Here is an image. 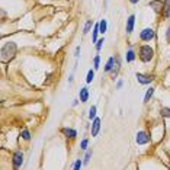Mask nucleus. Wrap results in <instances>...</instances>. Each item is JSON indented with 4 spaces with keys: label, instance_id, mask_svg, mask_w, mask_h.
<instances>
[{
    "label": "nucleus",
    "instance_id": "nucleus-1",
    "mask_svg": "<svg viewBox=\"0 0 170 170\" xmlns=\"http://www.w3.org/2000/svg\"><path fill=\"white\" fill-rule=\"evenodd\" d=\"M16 50H18V47H16L15 42H6L5 45L2 47V51H0L2 61L6 63V61H9L10 58H13L15 54H16Z\"/></svg>",
    "mask_w": 170,
    "mask_h": 170
},
{
    "label": "nucleus",
    "instance_id": "nucleus-2",
    "mask_svg": "<svg viewBox=\"0 0 170 170\" xmlns=\"http://www.w3.org/2000/svg\"><path fill=\"white\" fill-rule=\"evenodd\" d=\"M154 57V50L150 45H143L140 48V60L143 63H148Z\"/></svg>",
    "mask_w": 170,
    "mask_h": 170
},
{
    "label": "nucleus",
    "instance_id": "nucleus-3",
    "mask_svg": "<svg viewBox=\"0 0 170 170\" xmlns=\"http://www.w3.org/2000/svg\"><path fill=\"white\" fill-rule=\"evenodd\" d=\"M135 77H137L138 83H141V85H150L151 82L154 80L153 74H143V73H137Z\"/></svg>",
    "mask_w": 170,
    "mask_h": 170
},
{
    "label": "nucleus",
    "instance_id": "nucleus-4",
    "mask_svg": "<svg viewBox=\"0 0 170 170\" xmlns=\"http://www.w3.org/2000/svg\"><path fill=\"white\" fill-rule=\"evenodd\" d=\"M154 36H156V32L151 29V28H145V29H143L141 31V33H140V38H141V41H151V39H154Z\"/></svg>",
    "mask_w": 170,
    "mask_h": 170
},
{
    "label": "nucleus",
    "instance_id": "nucleus-5",
    "mask_svg": "<svg viewBox=\"0 0 170 170\" xmlns=\"http://www.w3.org/2000/svg\"><path fill=\"white\" fill-rule=\"evenodd\" d=\"M135 141L140 145H144V144L150 143V137H148V134L145 131H140V132H137V135H135Z\"/></svg>",
    "mask_w": 170,
    "mask_h": 170
},
{
    "label": "nucleus",
    "instance_id": "nucleus-6",
    "mask_svg": "<svg viewBox=\"0 0 170 170\" xmlns=\"http://www.w3.org/2000/svg\"><path fill=\"white\" fill-rule=\"evenodd\" d=\"M13 167L15 169H19L22 163H23V153L22 151H16L15 154H13Z\"/></svg>",
    "mask_w": 170,
    "mask_h": 170
},
{
    "label": "nucleus",
    "instance_id": "nucleus-7",
    "mask_svg": "<svg viewBox=\"0 0 170 170\" xmlns=\"http://www.w3.org/2000/svg\"><path fill=\"white\" fill-rule=\"evenodd\" d=\"M99 130H100V119L99 118H95L93 119V124H92V137H96Z\"/></svg>",
    "mask_w": 170,
    "mask_h": 170
},
{
    "label": "nucleus",
    "instance_id": "nucleus-8",
    "mask_svg": "<svg viewBox=\"0 0 170 170\" xmlns=\"http://www.w3.org/2000/svg\"><path fill=\"white\" fill-rule=\"evenodd\" d=\"M150 6L154 9L156 13H160L163 9V3H161V0H153V2H150Z\"/></svg>",
    "mask_w": 170,
    "mask_h": 170
},
{
    "label": "nucleus",
    "instance_id": "nucleus-9",
    "mask_svg": "<svg viewBox=\"0 0 170 170\" xmlns=\"http://www.w3.org/2000/svg\"><path fill=\"white\" fill-rule=\"evenodd\" d=\"M134 23H135V16L134 15H131L128 20H127V33H131L132 32V29H134Z\"/></svg>",
    "mask_w": 170,
    "mask_h": 170
},
{
    "label": "nucleus",
    "instance_id": "nucleus-10",
    "mask_svg": "<svg viewBox=\"0 0 170 170\" xmlns=\"http://www.w3.org/2000/svg\"><path fill=\"white\" fill-rule=\"evenodd\" d=\"M119 67H121V60H119V57H116V58H115V65H113V68H112V78H113V80H115V77L118 76Z\"/></svg>",
    "mask_w": 170,
    "mask_h": 170
},
{
    "label": "nucleus",
    "instance_id": "nucleus-11",
    "mask_svg": "<svg viewBox=\"0 0 170 170\" xmlns=\"http://www.w3.org/2000/svg\"><path fill=\"white\" fill-rule=\"evenodd\" d=\"M61 132H63L67 138H76L77 137V132H76L74 130H71V128H63Z\"/></svg>",
    "mask_w": 170,
    "mask_h": 170
},
{
    "label": "nucleus",
    "instance_id": "nucleus-12",
    "mask_svg": "<svg viewBox=\"0 0 170 170\" xmlns=\"http://www.w3.org/2000/svg\"><path fill=\"white\" fill-rule=\"evenodd\" d=\"M87 99H89V89L87 87L80 89V102L85 103V102H87Z\"/></svg>",
    "mask_w": 170,
    "mask_h": 170
},
{
    "label": "nucleus",
    "instance_id": "nucleus-13",
    "mask_svg": "<svg viewBox=\"0 0 170 170\" xmlns=\"http://www.w3.org/2000/svg\"><path fill=\"white\" fill-rule=\"evenodd\" d=\"M113 65H115V58H113V57H111V58H109L108 61H106V65H105V71H106V73L112 71Z\"/></svg>",
    "mask_w": 170,
    "mask_h": 170
},
{
    "label": "nucleus",
    "instance_id": "nucleus-14",
    "mask_svg": "<svg viewBox=\"0 0 170 170\" xmlns=\"http://www.w3.org/2000/svg\"><path fill=\"white\" fill-rule=\"evenodd\" d=\"M153 95H154V89H153V87H150V89L147 90V93H145V96H144V103H148Z\"/></svg>",
    "mask_w": 170,
    "mask_h": 170
},
{
    "label": "nucleus",
    "instance_id": "nucleus-15",
    "mask_svg": "<svg viewBox=\"0 0 170 170\" xmlns=\"http://www.w3.org/2000/svg\"><path fill=\"white\" fill-rule=\"evenodd\" d=\"M163 15H164V18H170V0H166V3H164Z\"/></svg>",
    "mask_w": 170,
    "mask_h": 170
},
{
    "label": "nucleus",
    "instance_id": "nucleus-16",
    "mask_svg": "<svg viewBox=\"0 0 170 170\" xmlns=\"http://www.w3.org/2000/svg\"><path fill=\"white\" fill-rule=\"evenodd\" d=\"M134 60H135V52L132 51V50H128V51H127V61L131 63V61H134Z\"/></svg>",
    "mask_w": 170,
    "mask_h": 170
},
{
    "label": "nucleus",
    "instance_id": "nucleus-17",
    "mask_svg": "<svg viewBox=\"0 0 170 170\" xmlns=\"http://www.w3.org/2000/svg\"><path fill=\"white\" fill-rule=\"evenodd\" d=\"M160 115L163 118H170V108H161L160 109Z\"/></svg>",
    "mask_w": 170,
    "mask_h": 170
},
{
    "label": "nucleus",
    "instance_id": "nucleus-18",
    "mask_svg": "<svg viewBox=\"0 0 170 170\" xmlns=\"http://www.w3.org/2000/svg\"><path fill=\"white\" fill-rule=\"evenodd\" d=\"M106 20H100V22H99V31H100V33H105L106 32Z\"/></svg>",
    "mask_w": 170,
    "mask_h": 170
},
{
    "label": "nucleus",
    "instance_id": "nucleus-19",
    "mask_svg": "<svg viewBox=\"0 0 170 170\" xmlns=\"http://www.w3.org/2000/svg\"><path fill=\"white\" fill-rule=\"evenodd\" d=\"M93 78H95V71L93 70H89L87 71V77H86V83H92Z\"/></svg>",
    "mask_w": 170,
    "mask_h": 170
},
{
    "label": "nucleus",
    "instance_id": "nucleus-20",
    "mask_svg": "<svg viewBox=\"0 0 170 170\" xmlns=\"http://www.w3.org/2000/svg\"><path fill=\"white\" fill-rule=\"evenodd\" d=\"M95 118H96V106L93 105L89 109V119H95Z\"/></svg>",
    "mask_w": 170,
    "mask_h": 170
},
{
    "label": "nucleus",
    "instance_id": "nucleus-21",
    "mask_svg": "<svg viewBox=\"0 0 170 170\" xmlns=\"http://www.w3.org/2000/svg\"><path fill=\"white\" fill-rule=\"evenodd\" d=\"M92 25H93V20H87L86 22V25H85V29H83V33H89V31H90V28H92Z\"/></svg>",
    "mask_w": 170,
    "mask_h": 170
},
{
    "label": "nucleus",
    "instance_id": "nucleus-22",
    "mask_svg": "<svg viewBox=\"0 0 170 170\" xmlns=\"http://www.w3.org/2000/svg\"><path fill=\"white\" fill-rule=\"evenodd\" d=\"M20 135H22V138H23V140H26V141H29V140H31V134H29V131H28V130H23Z\"/></svg>",
    "mask_w": 170,
    "mask_h": 170
},
{
    "label": "nucleus",
    "instance_id": "nucleus-23",
    "mask_svg": "<svg viewBox=\"0 0 170 170\" xmlns=\"http://www.w3.org/2000/svg\"><path fill=\"white\" fill-rule=\"evenodd\" d=\"M103 44H105V39L103 38H102V39H98V42H96V50H98V51H100Z\"/></svg>",
    "mask_w": 170,
    "mask_h": 170
},
{
    "label": "nucleus",
    "instance_id": "nucleus-24",
    "mask_svg": "<svg viewBox=\"0 0 170 170\" xmlns=\"http://www.w3.org/2000/svg\"><path fill=\"white\" fill-rule=\"evenodd\" d=\"M87 145H89V140L86 138V140H83V141H82V144H80V148H82V150H87Z\"/></svg>",
    "mask_w": 170,
    "mask_h": 170
},
{
    "label": "nucleus",
    "instance_id": "nucleus-25",
    "mask_svg": "<svg viewBox=\"0 0 170 170\" xmlns=\"http://www.w3.org/2000/svg\"><path fill=\"white\" fill-rule=\"evenodd\" d=\"M93 64H95V70H98V68H99V64H100V57H99V55H96V57H95Z\"/></svg>",
    "mask_w": 170,
    "mask_h": 170
},
{
    "label": "nucleus",
    "instance_id": "nucleus-26",
    "mask_svg": "<svg viewBox=\"0 0 170 170\" xmlns=\"http://www.w3.org/2000/svg\"><path fill=\"white\" fill-rule=\"evenodd\" d=\"M90 157H92V150H89L85 156V163H89V161H90Z\"/></svg>",
    "mask_w": 170,
    "mask_h": 170
},
{
    "label": "nucleus",
    "instance_id": "nucleus-27",
    "mask_svg": "<svg viewBox=\"0 0 170 170\" xmlns=\"http://www.w3.org/2000/svg\"><path fill=\"white\" fill-rule=\"evenodd\" d=\"M82 166H83V163H82V160H77V161H76V163H74V166H73V169H80V167H82Z\"/></svg>",
    "mask_w": 170,
    "mask_h": 170
},
{
    "label": "nucleus",
    "instance_id": "nucleus-28",
    "mask_svg": "<svg viewBox=\"0 0 170 170\" xmlns=\"http://www.w3.org/2000/svg\"><path fill=\"white\" fill-rule=\"evenodd\" d=\"M122 85H124V83H122V80H119V82L116 83V89H121V87H122Z\"/></svg>",
    "mask_w": 170,
    "mask_h": 170
},
{
    "label": "nucleus",
    "instance_id": "nucleus-29",
    "mask_svg": "<svg viewBox=\"0 0 170 170\" xmlns=\"http://www.w3.org/2000/svg\"><path fill=\"white\" fill-rule=\"evenodd\" d=\"M166 38H167V42H170V28L167 29V33H166Z\"/></svg>",
    "mask_w": 170,
    "mask_h": 170
},
{
    "label": "nucleus",
    "instance_id": "nucleus-30",
    "mask_svg": "<svg viewBox=\"0 0 170 170\" xmlns=\"http://www.w3.org/2000/svg\"><path fill=\"white\" fill-rule=\"evenodd\" d=\"M78 54H80V47H77L76 51H74V55H76V57H78Z\"/></svg>",
    "mask_w": 170,
    "mask_h": 170
},
{
    "label": "nucleus",
    "instance_id": "nucleus-31",
    "mask_svg": "<svg viewBox=\"0 0 170 170\" xmlns=\"http://www.w3.org/2000/svg\"><path fill=\"white\" fill-rule=\"evenodd\" d=\"M131 3H132V5H135V3H138V2H140V0H130Z\"/></svg>",
    "mask_w": 170,
    "mask_h": 170
}]
</instances>
